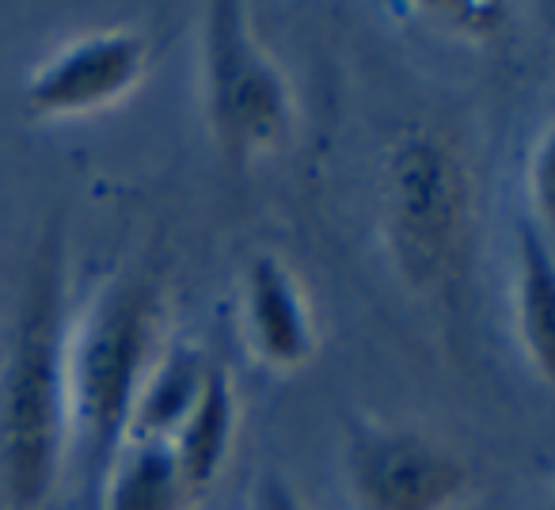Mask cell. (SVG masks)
Here are the masks:
<instances>
[{
  "label": "cell",
  "instance_id": "6da1fadb",
  "mask_svg": "<svg viewBox=\"0 0 555 510\" xmlns=\"http://www.w3.org/2000/svg\"><path fill=\"white\" fill-rule=\"evenodd\" d=\"M160 332V282L149 271H122L92 297L65 340V419L85 457L95 495L126 442L133 400L149 378Z\"/></svg>",
  "mask_w": 555,
  "mask_h": 510
},
{
  "label": "cell",
  "instance_id": "7a4b0ae2",
  "mask_svg": "<svg viewBox=\"0 0 555 510\" xmlns=\"http://www.w3.org/2000/svg\"><path fill=\"white\" fill-rule=\"evenodd\" d=\"M65 282L62 244L47 237L27 275L12 343L4 408H0V454L4 487L16 510H39L54 492L65 434Z\"/></svg>",
  "mask_w": 555,
  "mask_h": 510
},
{
  "label": "cell",
  "instance_id": "3957f363",
  "mask_svg": "<svg viewBox=\"0 0 555 510\" xmlns=\"http://www.w3.org/2000/svg\"><path fill=\"white\" fill-rule=\"evenodd\" d=\"M385 237L415 290L446 294L461 282L472 244V179L441 130L415 126L385 161Z\"/></svg>",
  "mask_w": 555,
  "mask_h": 510
},
{
  "label": "cell",
  "instance_id": "277c9868",
  "mask_svg": "<svg viewBox=\"0 0 555 510\" xmlns=\"http://www.w3.org/2000/svg\"><path fill=\"white\" fill-rule=\"evenodd\" d=\"M202 92L217 153L251 164L274 153L294 130V95L270 54L247 27L244 4H209L202 31Z\"/></svg>",
  "mask_w": 555,
  "mask_h": 510
},
{
  "label": "cell",
  "instance_id": "5b68a950",
  "mask_svg": "<svg viewBox=\"0 0 555 510\" xmlns=\"http://www.w3.org/2000/svg\"><path fill=\"white\" fill-rule=\"evenodd\" d=\"M350 480L365 510H453L472 487L461 457L396 426H365L358 434Z\"/></svg>",
  "mask_w": 555,
  "mask_h": 510
},
{
  "label": "cell",
  "instance_id": "8992f818",
  "mask_svg": "<svg viewBox=\"0 0 555 510\" xmlns=\"http://www.w3.org/2000/svg\"><path fill=\"white\" fill-rule=\"evenodd\" d=\"M145 39L133 31H100L57 50L31 80H27V107L35 115L65 118L111 107L133 92L145 73Z\"/></svg>",
  "mask_w": 555,
  "mask_h": 510
},
{
  "label": "cell",
  "instance_id": "52a82bcc",
  "mask_svg": "<svg viewBox=\"0 0 555 510\" xmlns=\"http://www.w3.org/2000/svg\"><path fill=\"white\" fill-rule=\"evenodd\" d=\"M244 324L255 355L278 370H297L317 350V324L305 290L274 255H255L247 264Z\"/></svg>",
  "mask_w": 555,
  "mask_h": 510
},
{
  "label": "cell",
  "instance_id": "ba28073f",
  "mask_svg": "<svg viewBox=\"0 0 555 510\" xmlns=\"http://www.w3.org/2000/svg\"><path fill=\"white\" fill-rule=\"evenodd\" d=\"M232 434H236V393H232V378L221 362H209L191 411H186L183 423L176 426V434L168 442L171 457H176L179 480H183L191 499L221 476L232 449Z\"/></svg>",
  "mask_w": 555,
  "mask_h": 510
},
{
  "label": "cell",
  "instance_id": "9c48e42d",
  "mask_svg": "<svg viewBox=\"0 0 555 510\" xmlns=\"http://www.w3.org/2000/svg\"><path fill=\"white\" fill-rule=\"evenodd\" d=\"M103 510H183L191 502L168 442L126 438L100 484Z\"/></svg>",
  "mask_w": 555,
  "mask_h": 510
},
{
  "label": "cell",
  "instance_id": "30bf717a",
  "mask_svg": "<svg viewBox=\"0 0 555 510\" xmlns=\"http://www.w3.org/2000/svg\"><path fill=\"white\" fill-rule=\"evenodd\" d=\"M514 320L521 335V350L529 355L540 381H552V255L532 225L517 232V267H514Z\"/></svg>",
  "mask_w": 555,
  "mask_h": 510
},
{
  "label": "cell",
  "instance_id": "8fae6325",
  "mask_svg": "<svg viewBox=\"0 0 555 510\" xmlns=\"http://www.w3.org/2000/svg\"><path fill=\"white\" fill-rule=\"evenodd\" d=\"M206 366L202 355L179 347L171 355H164V362L141 385L138 400H133L130 423H126V438H156L171 442L176 426L183 423V416L191 411L194 396L206 378Z\"/></svg>",
  "mask_w": 555,
  "mask_h": 510
},
{
  "label": "cell",
  "instance_id": "7c38bea8",
  "mask_svg": "<svg viewBox=\"0 0 555 510\" xmlns=\"http://www.w3.org/2000/svg\"><path fill=\"white\" fill-rule=\"evenodd\" d=\"M430 16L449 20V27L468 39H494L506 16V4H434L426 9Z\"/></svg>",
  "mask_w": 555,
  "mask_h": 510
},
{
  "label": "cell",
  "instance_id": "4fadbf2b",
  "mask_svg": "<svg viewBox=\"0 0 555 510\" xmlns=\"http://www.w3.org/2000/svg\"><path fill=\"white\" fill-rule=\"evenodd\" d=\"M255 510H309V507L297 499V492L282 476H267L259 484V495H255Z\"/></svg>",
  "mask_w": 555,
  "mask_h": 510
}]
</instances>
